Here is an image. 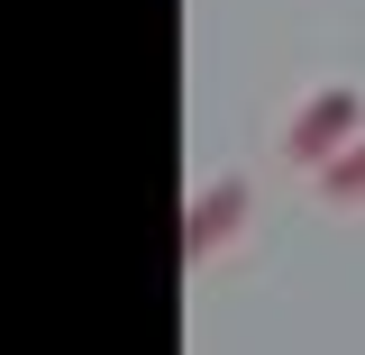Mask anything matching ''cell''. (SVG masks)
Segmentation results:
<instances>
[{
    "mask_svg": "<svg viewBox=\"0 0 365 355\" xmlns=\"http://www.w3.org/2000/svg\"><path fill=\"white\" fill-rule=\"evenodd\" d=\"M237 219H247V182H237V174H210L192 201H182V273L201 265L210 246H228V237H237Z\"/></svg>",
    "mask_w": 365,
    "mask_h": 355,
    "instance_id": "7a4b0ae2",
    "label": "cell"
},
{
    "mask_svg": "<svg viewBox=\"0 0 365 355\" xmlns=\"http://www.w3.org/2000/svg\"><path fill=\"white\" fill-rule=\"evenodd\" d=\"M365 137V100H356V83H319L302 110H292V128H283V155L292 164H311V174H329L347 146Z\"/></svg>",
    "mask_w": 365,
    "mask_h": 355,
    "instance_id": "6da1fadb",
    "label": "cell"
},
{
    "mask_svg": "<svg viewBox=\"0 0 365 355\" xmlns=\"http://www.w3.org/2000/svg\"><path fill=\"white\" fill-rule=\"evenodd\" d=\"M319 201H365V137L329 164V174H319Z\"/></svg>",
    "mask_w": 365,
    "mask_h": 355,
    "instance_id": "3957f363",
    "label": "cell"
}]
</instances>
